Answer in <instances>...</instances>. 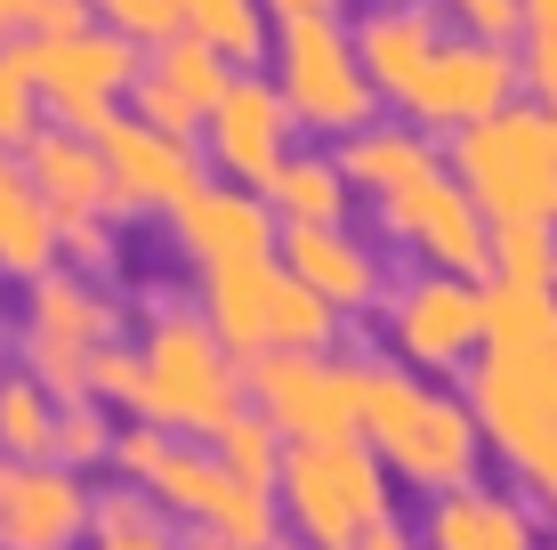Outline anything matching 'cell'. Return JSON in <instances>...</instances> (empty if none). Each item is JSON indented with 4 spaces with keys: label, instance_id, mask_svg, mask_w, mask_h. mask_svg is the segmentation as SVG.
<instances>
[{
    "label": "cell",
    "instance_id": "obj_10",
    "mask_svg": "<svg viewBox=\"0 0 557 550\" xmlns=\"http://www.w3.org/2000/svg\"><path fill=\"white\" fill-rule=\"evenodd\" d=\"M292 138H299V122H292V106H283V89L267 82V73H235L226 98H219V113L202 122V162H210L219 186H251V195H267V179L299 155Z\"/></svg>",
    "mask_w": 557,
    "mask_h": 550
},
{
    "label": "cell",
    "instance_id": "obj_30",
    "mask_svg": "<svg viewBox=\"0 0 557 550\" xmlns=\"http://www.w3.org/2000/svg\"><path fill=\"white\" fill-rule=\"evenodd\" d=\"M113 438H122V421H113V405L98 396H82V405H57V462L65 469H113Z\"/></svg>",
    "mask_w": 557,
    "mask_h": 550
},
{
    "label": "cell",
    "instance_id": "obj_5",
    "mask_svg": "<svg viewBox=\"0 0 557 550\" xmlns=\"http://www.w3.org/2000/svg\"><path fill=\"white\" fill-rule=\"evenodd\" d=\"M275 502H283L292 542H307V550H356L380 518H388V469H380V453L363 438L292 445Z\"/></svg>",
    "mask_w": 557,
    "mask_h": 550
},
{
    "label": "cell",
    "instance_id": "obj_43",
    "mask_svg": "<svg viewBox=\"0 0 557 550\" xmlns=\"http://www.w3.org/2000/svg\"><path fill=\"white\" fill-rule=\"evenodd\" d=\"M275 550H307V542H275Z\"/></svg>",
    "mask_w": 557,
    "mask_h": 550
},
{
    "label": "cell",
    "instance_id": "obj_26",
    "mask_svg": "<svg viewBox=\"0 0 557 550\" xmlns=\"http://www.w3.org/2000/svg\"><path fill=\"white\" fill-rule=\"evenodd\" d=\"M0 453L9 462H57V396L25 365L0 372Z\"/></svg>",
    "mask_w": 557,
    "mask_h": 550
},
{
    "label": "cell",
    "instance_id": "obj_20",
    "mask_svg": "<svg viewBox=\"0 0 557 550\" xmlns=\"http://www.w3.org/2000/svg\"><path fill=\"white\" fill-rule=\"evenodd\" d=\"M65 268V252H57V211L41 203V186L25 179V162L0 155V276L9 283H41Z\"/></svg>",
    "mask_w": 557,
    "mask_h": 550
},
{
    "label": "cell",
    "instance_id": "obj_40",
    "mask_svg": "<svg viewBox=\"0 0 557 550\" xmlns=\"http://www.w3.org/2000/svg\"><path fill=\"white\" fill-rule=\"evenodd\" d=\"M25 16H33V0H0V41H25Z\"/></svg>",
    "mask_w": 557,
    "mask_h": 550
},
{
    "label": "cell",
    "instance_id": "obj_38",
    "mask_svg": "<svg viewBox=\"0 0 557 550\" xmlns=\"http://www.w3.org/2000/svg\"><path fill=\"white\" fill-rule=\"evenodd\" d=\"M339 0H267V16H275V25H292V16H332Z\"/></svg>",
    "mask_w": 557,
    "mask_h": 550
},
{
    "label": "cell",
    "instance_id": "obj_29",
    "mask_svg": "<svg viewBox=\"0 0 557 550\" xmlns=\"http://www.w3.org/2000/svg\"><path fill=\"white\" fill-rule=\"evenodd\" d=\"M210 453H219V469H226L235 486H259V494H275V486H283V462H292V438H283L267 413H243V421L226 429Z\"/></svg>",
    "mask_w": 557,
    "mask_h": 550
},
{
    "label": "cell",
    "instance_id": "obj_2",
    "mask_svg": "<svg viewBox=\"0 0 557 550\" xmlns=\"http://www.w3.org/2000/svg\"><path fill=\"white\" fill-rule=\"evenodd\" d=\"M363 445L380 453V469H396L405 486L420 494H460V486L476 478V445H485V429H476V413L460 405V396H436L420 389V372L405 365H363Z\"/></svg>",
    "mask_w": 557,
    "mask_h": 550
},
{
    "label": "cell",
    "instance_id": "obj_17",
    "mask_svg": "<svg viewBox=\"0 0 557 550\" xmlns=\"http://www.w3.org/2000/svg\"><path fill=\"white\" fill-rule=\"evenodd\" d=\"M445 41H453V33H445V16H436L429 0H380V9L356 25L363 73H372V89H380V98H396V106L420 89V73L436 65V49H445Z\"/></svg>",
    "mask_w": 557,
    "mask_h": 550
},
{
    "label": "cell",
    "instance_id": "obj_6",
    "mask_svg": "<svg viewBox=\"0 0 557 550\" xmlns=\"http://www.w3.org/2000/svg\"><path fill=\"white\" fill-rule=\"evenodd\" d=\"M275 89L283 106H292L299 130H315V138H339L348 146L356 130H372V73H363L356 57V33H339L332 16H292V25H275Z\"/></svg>",
    "mask_w": 557,
    "mask_h": 550
},
{
    "label": "cell",
    "instance_id": "obj_25",
    "mask_svg": "<svg viewBox=\"0 0 557 550\" xmlns=\"http://www.w3.org/2000/svg\"><path fill=\"white\" fill-rule=\"evenodd\" d=\"M89 550H186V526L170 518L153 494H138V486H106L98 494V526H89Z\"/></svg>",
    "mask_w": 557,
    "mask_h": 550
},
{
    "label": "cell",
    "instance_id": "obj_12",
    "mask_svg": "<svg viewBox=\"0 0 557 550\" xmlns=\"http://www.w3.org/2000/svg\"><path fill=\"white\" fill-rule=\"evenodd\" d=\"M98 486L65 462H9L0 453V550H89Z\"/></svg>",
    "mask_w": 557,
    "mask_h": 550
},
{
    "label": "cell",
    "instance_id": "obj_34",
    "mask_svg": "<svg viewBox=\"0 0 557 550\" xmlns=\"http://www.w3.org/2000/svg\"><path fill=\"white\" fill-rule=\"evenodd\" d=\"M98 25L129 33L138 49L170 41V33H186V25H178V0H98Z\"/></svg>",
    "mask_w": 557,
    "mask_h": 550
},
{
    "label": "cell",
    "instance_id": "obj_39",
    "mask_svg": "<svg viewBox=\"0 0 557 550\" xmlns=\"http://www.w3.org/2000/svg\"><path fill=\"white\" fill-rule=\"evenodd\" d=\"M356 550H412V535H405L396 518H380V526H372V535H363Z\"/></svg>",
    "mask_w": 557,
    "mask_h": 550
},
{
    "label": "cell",
    "instance_id": "obj_4",
    "mask_svg": "<svg viewBox=\"0 0 557 550\" xmlns=\"http://www.w3.org/2000/svg\"><path fill=\"white\" fill-rule=\"evenodd\" d=\"M453 170L493 227H557V130H549V113L509 106L493 122L460 130Z\"/></svg>",
    "mask_w": 557,
    "mask_h": 550
},
{
    "label": "cell",
    "instance_id": "obj_32",
    "mask_svg": "<svg viewBox=\"0 0 557 550\" xmlns=\"http://www.w3.org/2000/svg\"><path fill=\"white\" fill-rule=\"evenodd\" d=\"M525 89L542 98V113H557V0H525Z\"/></svg>",
    "mask_w": 557,
    "mask_h": 550
},
{
    "label": "cell",
    "instance_id": "obj_11",
    "mask_svg": "<svg viewBox=\"0 0 557 550\" xmlns=\"http://www.w3.org/2000/svg\"><path fill=\"white\" fill-rule=\"evenodd\" d=\"M98 146H106V170H113V219H178L210 186L202 146L170 138V130H146L138 113H122Z\"/></svg>",
    "mask_w": 557,
    "mask_h": 550
},
{
    "label": "cell",
    "instance_id": "obj_1",
    "mask_svg": "<svg viewBox=\"0 0 557 550\" xmlns=\"http://www.w3.org/2000/svg\"><path fill=\"white\" fill-rule=\"evenodd\" d=\"M138 413L129 421H153L186 445H219L226 429L251 413V389H243V356H226V340L202 325L195 300H153L138 325Z\"/></svg>",
    "mask_w": 557,
    "mask_h": 550
},
{
    "label": "cell",
    "instance_id": "obj_42",
    "mask_svg": "<svg viewBox=\"0 0 557 550\" xmlns=\"http://www.w3.org/2000/svg\"><path fill=\"white\" fill-rule=\"evenodd\" d=\"M0 356H9V332H0ZM0 372H9V365H0Z\"/></svg>",
    "mask_w": 557,
    "mask_h": 550
},
{
    "label": "cell",
    "instance_id": "obj_35",
    "mask_svg": "<svg viewBox=\"0 0 557 550\" xmlns=\"http://www.w3.org/2000/svg\"><path fill=\"white\" fill-rule=\"evenodd\" d=\"M138 340H122V349H106L98 356V372H89V396L98 405H113V413H138Z\"/></svg>",
    "mask_w": 557,
    "mask_h": 550
},
{
    "label": "cell",
    "instance_id": "obj_16",
    "mask_svg": "<svg viewBox=\"0 0 557 550\" xmlns=\"http://www.w3.org/2000/svg\"><path fill=\"white\" fill-rule=\"evenodd\" d=\"M283 283H292V268H283V259H251V268H210V276L195 283V308H202V325L226 340V356L259 365V356L275 349Z\"/></svg>",
    "mask_w": 557,
    "mask_h": 550
},
{
    "label": "cell",
    "instance_id": "obj_33",
    "mask_svg": "<svg viewBox=\"0 0 557 550\" xmlns=\"http://www.w3.org/2000/svg\"><path fill=\"white\" fill-rule=\"evenodd\" d=\"M178 445H186V438H170V429H153V421H122V438H113V478L146 494V486L162 478V462H170Z\"/></svg>",
    "mask_w": 557,
    "mask_h": 550
},
{
    "label": "cell",
    "instance_id": "obj_19",
    "mask_svg": "<svg viewBox=\"0 0 557 550\" xmlns=\"http://www.w3.org/2000/svg\"><path fill=\"white\" fill-rule=\"evenodd\" d=\"M16 162H25V179L41 186V203L57 219H113V170H106L98 138H73V130L49 122Z\"/></svg>",
    "mask_w": 557,
    "mask_h": 550
},
{
    "label": "cell",
    "instance_id": "obj_15",
    "mask_svg": "<svg viewBox=\"0 0 557 550\" xmlns=\"http://www.w3.org/2000/svg\"><path fill=\"white\" fill-rule=\"evenodd\" d=\"M170 235H178V252H186V268H195V276L251 268V259H275L283 252V227H275V211H267V195H251V186H219V179L170 219Z\"/></svg>",
    "mask_w": 557,
    "mask_h": 550
},
{
    "label": "cell",
    "instance_id": "obj_22",
    "mask_svg": "<svg viewBox=\"0 0 557 550\" xmlns=\"http://www.w3.org/2000/svg\"><path fill=\"white\" fill-rule=\"evenodd\" d=\"M348 170H339V155H299L267 179V211H275V227H348Z\"/></svg>",
    "mask_w": 557,
    "mask_h": 550
},
{
    "label": "cell",
    "instance_id": "obj_28",
    "mask_svg": "<svg viewBox=\"0 0 557 550\" xmlns=\"http://www.w3.org/2000/svg\"><path fill=\"white\" fill-rule=\"evenodd\" d=\"M226 486H235V478L219 469V453H210V445H178V453L162 462V478L146 486V494L162 502L178 526H202L210 510H219V494H226Z\"/></svg>",
    "mask_w": 557,
    "mask_h": 550
},
{
    "label": "cell",
    "instance_id": "obj_18",
    "mask_svg": "<svg viewBox=\"0 0 557 550\" xmlns=\"http://www.w3.org/2000/svg\"><path fill=\"white\" fill-rule=\"evenodd\" d=\"M283 268H292L307 292L323 300L332 316H363V308H380V268H372V252L348 235V227H283Z\"/></svg>",
    "mask_w": 557,
    "mask_h": 550
},
{
    "label": "cell",
    "instance_id": "obj_27",
    "mask_svg": "<svg viewBox=\"0 0 557 550\" xmlns=\"http://www.w3.org/2000/svg\"><path fill=\"white\" fill-rule=\"evenodd\" d=\"M41 130H49V98H41L33 41H0V155H25Z\"/></svg>",
    "mask_w": 557,
    "mask_h": 550
},
{
    "label": "cell",
    "instance_id": "obj_41",
    "mask_svg": "<svg viewBox=\"0 0 557 550\" xmlns=\"http://www.w3.org/2000/svg\"><path fill=\"white\" fill-rule=\"evenodd\" d=\"M186 550H226V542H210V535H186Z\"/></svg>",
    "mask_w": 557,
    "mask_h": 550
},
{
    "label": "cell",
    "instance_id": "obj_23",
    "mask_svg": "<svg viewBox=\"0 0 557 550\" xmlns=\"http://www.w3.org/2000/svg\"><path fill=\"white\" fill-rule=\"evenodd\" d=\"M429 550H533V526L517 502L460 486V494H445L429 510Z\"/></svg>",
    "mask_w": 557,
    "mask_h": 550
},
{
    "label": "cell",
    "instance_id": "obj_9",
    "mask_svg": "<svg viewBox=\"0 0 557 550\" xmlns=\"http://www.w3.org/2000/svg\"><path fill=\"white\" fill-rule=\"evenodd\" d=\"M251 413L283 429L292 445H332L363 429V365L348 356H259L243 365Z\"/></svg>",
    "mask_w": 557,
    "mask_h": 550
},
{
    "label": "cell",
    "instance_id": "obj_13",
    "mask_svg": "<svg viewBox=\"0 0 557 550\" xmlns=\"http://www.w3.org/2000/svg\"><path fill=\"white\" fill-rule=\"evenodd\" d=\"M380 219H388V235L405 243V252L429 259V276H493V219L469 203V186L460 179H420L405 186L396 203H380Z\"/></svg>",
    "mask_w": 557,
    "mask_h": 550
},
{
    "label": "cell",
    "instance_id": "obj_8",
    "mask_svg": "<svg viewBox=\"0 0 557 550\" xmlns=\"http://www.w3.org/2000/svg\"><path fill=\"white\" fill-rule=\"evenodd\" d=\"M380 332H388V365L460 372L493 332V292H476L469 276H412L380 300Z\"/></svg>",
    "mask_w": 557,
    "mask_h": 550
},
{
    "label": "cell",
    "instance_id": "obj_3",
    "mask_svg": "<svg viewBox=\"0 0 557 550\" xmlns=\"http://www.w3.org/2000/svg\"><path fill=\"white\" fill-rule=\"evenodd\" d=\"M129 340V308L106 292L98 276H73L57 268L25 292V325H16V365L41 381L57 405H82L89 372H98L106 349Z\"/></svg>",
    "mask_w": 557,
    "mask_h": 550
},
{
    "label": "cell",
    "instance_id": "obj_37",
    "mask_svg": "<svg viewBox=\"0 0 557 550\" xmlns=\"http://www.w3.org/2000/svg\"><path fill=\"white\" fill-rule=\"evenodd\" d=\"M98 25V0H33L25 41H73V33Z\"/></svg>",
    "mask_w": 557,
    "mask_h": 550
},
{
    "label": "cell",
    "instance_id": "obj_36",
    "mask_svg": "<svg viewBox=\"0 0 557 550\" xmlns=\"http://www.w3.org/2000/svg\"><path fill=\"white\" fill-rule=\"evenodd\" d=\"M453 16L469 25V41H485V49H509L517 33H525V0H453Z\"/></svg>",
    "mask_w": 557,
    "mask_h": 550
},
{
    "label": "cell",
    "instance_id": "obj_7",
    "mask_svg": "<svg viewBox=\"0 0 557 550\" xmlns=\"http://www.w3.org/2000/svg\"><path fill=\"white\" fill-rule=\"evenodd\" d=\"M33 65H41V98L49 122L73 130V138H106L129 113V89L146 73V49L113 25H89L73 41H33Z\"/></svg>",
    "mask_w": 557,
    "mask_h": 550
},
{
    "label": "cell",
    "instance_id": "obj_21",
    "mask_svg": "<svg viewBox=\"0 0 557 550\" xmlns=\"http://www.w3.org/2000/svg\"><path fill=\"white\" fill-rule=\"evenodd\" d=\"M339 170H348V186H356V195L396 203L405 186L436 179L445 162H436L429 130H412V122H372V130H356V138L339 146Z\"/></svg>",
    "mask_w": 557,
    "mask_h": 550
},
{
    "label": "cell",
    "instance_id": "obj_31",
    "mask_svg": "<svg viewBox=\"0 0 557 550\" xmlns=\"http://www.w3.org/2000/svg\"><path fill=\"white\" fill-rule=\"evenodd\" d=\"M57 252H65L73 276H113V259H122V219H57Z\"/></svg>",
    "mask_w": 557,
    "mask_h": 550
},
{
    "label": "cell",
    "instance_id": "obj_14",
    "mask_svg": "<svg viewBox=\"0 0 557 550\" xmlns=\"http://www.w3.org/2000/svg\"><path fill=\"white\" fill-rule=\"evenodd\" d=\"M226 82H235V65H226L219 49H202L195 33H170V41L146 49V73H138V89H129V113H138L146 130H170V138L202 146V122L219 113Z\"/></svg>",
    "mask_w": 557,
    "mask_h": 550
},
{
    "label": "cell",
    "instance_id": "obj_24",
    "mask_svg": "<svg viewBox=\"0 0 557 550\" xmlns=\"http://www.w3.org/2000/svg\"><path fill=\"white\" fill-rule=\"evenodd\" d=\"M178 25L195 33L202 49H219L235 73H259L267 57V0H178Z\"/></svg>",
    "mask_w": 557,
    "mask_h": 550
}]
</instances>
